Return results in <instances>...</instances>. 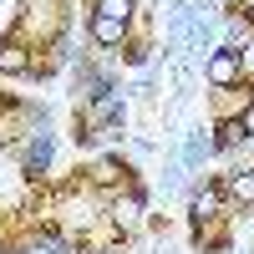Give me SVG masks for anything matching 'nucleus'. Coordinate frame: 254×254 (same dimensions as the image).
Segmentation results:
<instances>
[{
  "mask_svg": "<svg viewBox=\"0 0 254 254\" xmlns=\"http://www.w3.org/2000/svg\"><path fill=\"white\" fill-rule=\"evenodd\" d=\"M229 193H234L239 203H254V173H234L229 178Z\"/></svg>",
  "mask_w": 254,
  "mask_h": 254,
  "instance_id": "39448f33",
  "label": "nucleus"
},
{
  "mask_svg": "<svg viewBox=\"0 0 254 254\" xmlns=\"http://www.w3.org/2000/svg\"><path fill=\"white\" fill-rule=\"evenodd\" d=\"M208 81H214V87L239 81V51H234V46H219L214 56H208Z\"/></svg>",
  "mask_w": 254,
  "mask_h": 254,
  "instance_id": "f257e3e1",
  "label": "nucleus"
},
{
  "mask_svg": "<svg viewBox=\"0 0 254 254\" xmlns=\"http://www.w3.org/2000/svg\"><path fill=\"white\" fill-rule=\"evenodd\" d=\"M219 142H224V147L244 142V127H239V122H224V127H219Z\"/></svg>",
  "mask_w": 254,
  "mask_h": 254,
  "instance_id": "6e6552de",
  "label": "nucleus"
},
{
  "mask_svg": "<svg viewBox=\"0 0 254 254\" xmlns=\"http://www.w3.org/2000/svg\"><path fill=\"white\" fill-rule=\"evenodd\" d=\"M122 26H127V20H112V15H97V20H92V36L102 41V46H117V41H122Z\"/></svg>",
  "mask_w": 254,
  "mask_h": 254,
  "instance_id": "f03ea898",
  "label": "nucleus"
},
{
  "mask_svg": "<svg viewBox=\"0 0 254 254\" xmlns=\"http://www.w3.org/2000/svg\"><path fill=\"white\" fill-rule=\"evenodd\" d=\"M41 249H46V254H71V244H66V239H41Z\"/></svg>",
  "mask_w": 254,
  "mask_h": 254,
  "instance_id": "9d476101",
  "label": "nucleus"
},
{
  "mask_svg": "<svg viewBox=\"0 0 254 254\" xmlns=\"http://www.w3.org/2000/svg\"><path fill=\"white\" fill-rule=\"evenodd\" d=\"M214 208H219V193H214V188H203V193H198V198H193V219H198V224H203V219H208V214H214Z\"/></svg>",
  "mask_w": 254,
  "mask_h": 254,
  "instance_id": "423d86ee",
  "label": "nucleus"
},
{
  "mask_svg": "<svg viewBox=\"0 0 254 254\" xmlns=\"http://www.w3.org/2000/svg\"><path fill=\"white\" fill-rule=\"evenodd\" d=\"M239 127H244V137H254V102L244 107V122H239Z\"/></svg>",
  "mask_w": 254,
  "mask_h": 254,
  "instance_id": "9b49d317",
  "label": "nucleus"
},
{
  "mask_svg": "<svg viewBox=\"0 0 254 254\" xmlns=\"http://www.w3.org/2000/svg\"><path fill=\"white\" fill-rule=\"evenodd\" d=\"M26 66H31V56L20 46H0V71H5V76H20Z\"/></svg>",
  "mask_w": 254,
  "mask_h": 254,
  "instance_id": "7ed1b4c3",
  "label": "nucleus"
},
{
  "mask_svg": "<svg viewBox=\"0 0 254 254\" xmlns=\"http://www.w3.org/2000/svg\"><path fill=\"white\" fill-rule=\"evenodd\" d=\"M26 158H31V168H46V163H51V132H36Z\"/></svg>",
  "mask_w": 254,
  "mask_h": 254,
  "instance_id": "20e7f679",
  "label": "nucleus"
},
{
  "mask_svg": "<svg viewBox=\"0 0 254 254\" xmlns=\"http://www.w3.org/2000/svg\"><path fill=\"white\" fill-rule=\"evenodd\" d=\"M203 153H208V137H203V132H198V137H193V142H188V153H183V158H188V163H198V158H203Z\"/></svg>",
  "mask_w": 254,
  "mask_h": 254,
  "instance_id": "1a4fd4ad",
  "label": "nucleus"
},
{
  "mask_svg": "<svg viewBox=\"0 0 254 254\" xmlns=\"http://www.w3.org/2000/svg\"><path fill=\"white\" fill-rule=\"evenodd\" d=\"M127 10H132V0H102L97 15H112V20H127Z\"/></svg>",
  "mask_w": 254,
  "mask_h": 254,
  "instance_id": "0eeeda50",
  "label": "nucleus"
}]
</instances>
